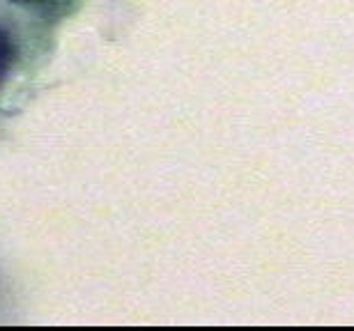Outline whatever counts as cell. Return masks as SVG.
Segmentation results:
<instances>
[{
	"mask_svg": "<svg viewBox=\"0 0 354 331\" xmlns=\"http://www.w3.org/2000/svg\"><path fill=\"white\" fill-rule=\"evenodd\" d=\"M12 58H14L12 41H10V37H7L5 30H0V81H3L7 76V72H10Z\"/></svg>",
	"mask_w": 354,
	"mask_h": 331,
	"instance_id": "1",
	"label": "cell"
},
{
	"mask_svg": "<svg viewBox=\"0 0 354 331\" xmlns=\"http://www.w3.org/2000/svg\"><path fill=\"white\" fill-rule=\"evenodd\" d=\"M14 3H30V0H14Z\"/></svg>",
	"mask_w": 354,
	"mask_h": 331,
	"instance_id": "2",
	"label": "cell"
}]
</instances>
